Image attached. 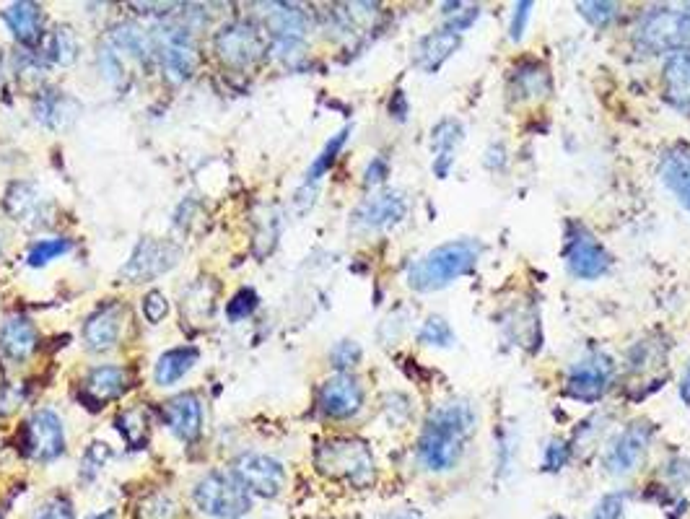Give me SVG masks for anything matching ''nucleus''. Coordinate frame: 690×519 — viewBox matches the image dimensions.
Returning <instances> with one entry per match:
<instances>
[{
  "label": "nucleus",
  "mask_w": 690,
  "mask_h": 519,
  "mask_svg": "<svg viewBox=\"0 0 690 519\" xmlns=\"http://www.w3.org/2000/svg\"><path fill=\"white\" fill-rule=\"evenodd\" d=\"M475 408L467 400L436 405L418 436V460L431 473H447L460 465L467 442L475 434Z\"/></svg>",
  "instance_id": "obj_1"
},
{
  "label": "nucleus",
  "mask_w": 690,
  "mask_h": 519,
  "mask_svg": "<svg viewBox=\"0 0 690 519\" xmlns=\"http://www.w3.org/2000/svg\"><path fill=\"white\" fill-rule=\"evenodd\" d=\"M483 244L475 239H452L423 255L408 268V286L418 294L447 289L457 278L473 273L478 265Z\"/></svg>",
  "instance_id": "obj_2"
},
{
  "label": "nucleus",
  "mask_w": 690,
  "mask_h": 519,
  "mask_svg": "<svg viewBox=\"0 0 690 519\" xmlns=\"http://www.w3.org/2000/svg\"><path fill=\"white\" fill-rule=\"evenodd\" d=\"M314 465L330 481L348 483L353 488H366L374 483V455L369 444L353 436H335L314 449Z\"/></svg>",
  "instance_id": "obj_3"
},
{
  "label": "nucleus",
  "mask_w": 690,
  "mask_h": 519,
  "mask_svg": "<svg viewBox=\"0 0 690 519\" xmlns=\"http://www.w3.org/2000/svg\"><path fill=\"white\" fill-rule=\"evenodd\" d=\"M636 47L649 55H675L690 52V8H657L646 13L644 21L636 29Z\"/></svg>",
  "instance_id": "obj_4"
},
{
  "label": "nucleus",
  "mask_w": 690,
  "mask_h": 519,
  "mask_svg": "<svg viewBox=\"0 0 690 519\" xmlns=\"http://www.w3.org/2000/svg\"><path fill=\"white\" fill-rule=\"evenodd\" d=\"M192 499H195L200 512L216 519H239L252 507L250 491L239 483L237 475L218 473V470L203 475L195 483Z\"/></svg>",
  "instance_id": "obj_5"
},
{
  "label": "nucleus",
  "mask_w": 690,
  "mask_h": 519,
  "mask_svg": "<svg viewBox=\"0 0 690 519\" xmlns=\"http://www.w3.org/2000/svg\"><path fill=\"white\" fill-rule=\"evenodd\" d=\"M563 260H566V268H569L571 276L579 278V281H597L613 265L605 244L592 231L584 229L582 224H576V221H571L569 229H566Z\"/></svg>",
  "instance_id": "obj_6"
},
{
  "label": "nucleus",
  "mask_w": 690,
  "mask_h": 519,
  "mask_svg": "<svg viewBox=\"0 0 690 519\" xmlns=\"http://www.w3.org/2000/svg\"><path fill=\"white\" fill-rule=\"evenodd\" d=\"M154 50L161 68L172 81L182 84L195 73L198 50L192 32L182 24H161L154 32Z\"/></svg>",
  "instance_id": "obj_7"
},
{
  "label": "nucleus",
  "mask_w": 690,
  "mask_h": 519,
  "mask_svg": "<svg viewBox=\"0 0 690 519\" xmlns=\"http://www.w3.org/2000/svg\"><path fill=\"white\" fill-rule=\"evenodd\" d=\"M652 434V423L646 421H636L626 426L605 449V457H602L605 473L615 475V478L631 475L644 462L649 444H652Z\"/></svg>",
  "instance_id": "obj_8"
},
{
  "label": "nucleus",
  "mask_w": 690,
  "mask_h": 519,
  "mask_svg": "<svg viewBox=\"0 0 690 519\" xmlns=\"http://www.w3.org/2000/svg\"><path fill=\"white\" fill-rule=\"evenodd\" d=\"M179 257H182V247L179 244L167 242V239L146 237L138 242L128 265L120 270V276L130 283L154 281V278L169 273L179 263Z\"/></svg>",
  "instance_id": "obj_9"
},
{
  "label": "nucleus",
  "mask_w": 690,
  "mask_h": 519,
  "mask_svg": "<svg viewBox=\"0 0 690 519\" xmlns=\"http://www.w3.org/2000/svg\"><path fill=\"white\" fill-rule=\"evenodd\" d=\"M615 366L610 361V356H602L595 353L589 356L587 361H579L569 369L566 374V387H563V395L571 400H579V403H597L602 400L610 385H613Z\"/></svg>",
  "instance_id": "obj_10"
},
{
  "label": "nucleus",
  "mask_w": 690,
  "mask_h": 519,
  "mask_svg": "<svg viewBox=\"0 0 690 519\" xmlns=\"http://www.w3.org/2000/svg\"><path fill=\"white\" fill-rule=\"evenodd\" d=\"M216 52L221 60L234 68H247L262 60V55L268 52L265 37L260 29L244 21H234V24L221 26V32L216 34Z\"/></svg>",
  "instance_id": "obj_11"
},
{
  "label": "nucleus",
  "mask_w": 690,
  "mask_h": 519,
  "mask_svg": "<svg viewBox=\"0 0 690 519\" xmlns=\"http://www.w3.org/2000/svg\"><path fill=\"white\" fill-rule=\"evenodd\" d=\"M234 475L239 478L250 494L262 496V499H275L283 491L286 483V470L275 457L257 455V452H247L234 462Z\"/></svg>",
  "instance_id": "obj_12"
},
{
  "label": "nucleus",
  "mask_w": 690,
  "mask_h": 519,
  "mask_svg": "<svg viewBox=\"0 0 690 519\" xmlns=\"http://www.w3.org/2000/svg\"><path fill=\"white\" fill-rule=\"evenodd\" d=\"M24 452L32 460L50 462L65 452V431L58 413L37 411L24 429Z\"/></svg>",
  "instance_id": "obj_13"
},
{
  "label": "nucleus",
  "mask_w": 690,
  "mask_h": 519,
  "mask_svg": "<svg viewBox=\"0 0 690 519\" xmlns=\"http://www.w3.org/2000/svg\"><path fill=\"white\" fill-rule=\"evenodd\" d=\"M408 216V200L400 190H382V193L366 198L353 211V226L364 231H382L397 226Z\"/></svg>",
  "instance_id": "obj_14"
},
{
  "label": "nucleus",
  "mask_w": 690,
  "mask_h": 519,
  "mask_svg": "<svg viewBox=\"0 0 690 519\" xmlns=\"http://www.w3.org/2000/svg\"><path fill=\"white\" fill-rule=\"evenodd\" d=\"M317 403H320V411L327 418H353L361 405H364V387L351 374H335L320 387V395H317Z\"/></svg>",
  "instance_id": "obj_15"
},
{
  "label": "nucleus",
  "mask_w": 690,
  "mask_h": 519,
  "mask_svg": "<svg viewBox=\"0 0 690 519\" xmlns=\"http://www.w3.org/2000/svg\"><path fill=\"white\" fill-rule=\"evenodd\" d=\"M161 416L182 442H195L203 431V405H200L198 395H192V392L167 400L161 408Z\"/></svg>",
  "instance_id": "obj_16"
},
{
  "label": "nucleus",
  "mask_w": 690,
  "mask_h": 519,
  "mask_svg": "<svg viewBox=\"0 0 690 519\" xmlns=\"http://www.w3.org/2000/svg\"><path fill=\"white\" fill-rule=\"evenodd\" d=\"M39 333L34 322L24 314H13L0 327V351L16 364H24L34 351H37Z\"/></svg>",
  "instance_id": "obj_17"
},
{
  "label": "nucleus",
  "mask_w": 690,
  "mask_h": 519,
  "mask_svg": "<svg viewBox=\"0 0 690 519\" xmlns=\"http://www.w3.org/2000/svg\"><path fill=\"white\" fill-rule=\"evenodd\" d=\"M659 180L678 198L680 206L690 213V148H670L659 161Z\"/></svg>",
  "instance_id": "obj_18"
},
{
  "label": "nucleus",
  "mask_w": 690,
  "mask_h": 519,
  "mask_svg": "<svg viewBox=\"0 0 690 519\" xmlns=\"http://www.w3.org/2000/svg\"><path fill=\"white\" fill-rule=\"evenodd\" d=\"M462 47V34L452 32V29H436V32L426 34L416 45V65L423 73H436L441 65L452 58L454 52Z\"/></svg>",
  "instance_id": "obj_19"
},
{
  "label": "nucleus",
  "mask_w": 690,
  "mask_h": 519,
  "mask_svg": "<svg viewBox=\"0 0 690 519\" xmlns=\"http://www.w3.org/2000/svg\"><path fill=\"white\" fill-rule=\"evenodd\" d=\"M130 387V372L122 366H96L84 382V398L94 403V408L117 400Z\"/></svg>",
  "instance_id": "obj_20"
},
{
  "label": "nucleus",
  "mask_w": 690,
  "mask_h": 519,
  "mask_svg": "<svg viewBox=\"0 0 690 519\" xmlns=\"http://www.w3.org/2000/svg\"><path fill=\"white\" fill-rule=\"evenodd\" d=\"M122 330V307L120 304H104L96 309L84 325V340L91 351H109L115 348Z\"/></svg>",
  "instance_id": "obj_21"
},
{
  "label": "nucleus",
  "mask_w": 690,
  "mask_h": 519,
  "mask_svg": "<svg viewBox=\"0 0 690 519\" xmlns=\"http://www.w3.org/2000/svg\"><path fill=\"white\" fill-rule=\"evenodd\" d=\"M265 26L273 34L275 42H301L309 32V16L299 6L288 3H270L265 6Z\"/></svg>",
  "instance_id": "obj_22"
},
{
  "label": "nucleus",
  "mask_w": 690,
  "mask_h": 519,
  "mask_svg": "<svg viewBox=\"0 0 690 519\" xmlns=\"http://www.w3.org/2000/svg\"><path fill=\"white\" fill-rule=\"evenodd\" d=\"M665 99L675 109L690 115V52H675L665 60Z\"/></svg>",
  "instance_id": "obj_23"
},
{
  "label": "nucleus",
  "mask_w": 690,
  "mask_h": 519,
  "mask_svg": "<svg viewBox=\"0 0 690 519\" xmlns=\"http://www.w3.org/2000/svg\"><path fill=\"white\" fill-rule=\"evenodd\" d=\"M465 141V128L460 120L447 117V120L436 122L431 130V148H434V174L439 180L449 177V169L454 164V148Z\"/></svg>",
  "instance_id": "obj_24"
},
{
  "label": "nucleus",
  "mask_w": 690,
  "mask_h": 519,
  "mask_svg": "<svg viewBox=\"0 0 690 519\" xmlns=\"http://www.w3.org/2000/svg\"><path fill=\"white\" fill-rule=\"evenodd\" d=\"M509 91H512L514 99L548 97V65H543L540 60H519L512 68V76H509Z\"/></svg>",
  "instance_id": "obj_25"
},
{
  "label": "nucleus",
  "mask_w": 690,
  "mask_h": 519,
  "mask_svg": "<svg viewBox=\"0 0 690 519\" xmlns=\"http://www.w3.org/2000/svg\"><path fill=\"white\" fill-rule=\"evenodd\" d=\"M3 21L21 45H37L42 39V8L37 3H13L3 13Z\"/></svg>",
  "instance_id": "obj_26"
},
{
  "label": "nucleus",
  "mask_w": 690,
  "mask_h": 519,
  "mask_svg": "<svg viewBox=\"0 0 690 519\" xmlns=\"http://www.w3.org/2000/svg\"><path fill=\"white\" fill-rule=\"evenodd\" d=\"M198 356L200 353L195 346H179V348H172V351H167V353H161L159 361H156V369H154L156 385H161V387L177 385L179 379L185 377L192 366L198 364Z\"/></svg>",
  "instance_id": "obj_27"
},
{
  "label": "nucleus",
  "mask_w": 690,
  "mask_h": 519,
  "mask_svg": "<svg viewBox=\"0 0 690 519\" xmlns=\"http://www.w3.org/2000/svg\"><path fill=\"white\" fill-rule=\"evenodd\" d=\"M109 42L122 52H130L133 58L138 60H154V34H148L146 29H141L138 24H117L112 32H109Z\"/></svg>",
  "instance_id": "obj_28"
},
{
  "label": "nucleus",
  "mask_w": 690,
  "mask_h": 519,
  "mask_svg": "<svg viewBox=\"0 0 690 519\" xmlns=\"http://www.w3.org/2000/svg\"><path fill=\"white\" fill-rule=\"evenodd\" d=\"M117 431L122 434V439L128 442L130 449H143L148 444V431H151V416H148V408L143 405H133V408H125V411L117 416Z\"/></svg>",
  "instance_id": "obj_29"
},
{
  "label": "nucleus",
  "mask_w": 690,
  "mask_h": 519,
  "mask_svg": "<svg viewBox=\"0 0 690 519\" xmlns=\"http://www.w3.org/2000/svg\"><path fill=\"white\" fill-rule=\"evenodd\" d=\"M42 58L55 65H71L78 55V39L71 26H55L42 42Z\"/></svg>",
  "instance_id": "obj_30"
},
{
  "label": "nucleus",
  "mask_w": 690,
  "mask_h": 519,
  "mask_svg": "<svg viewBox=\"0 0 690 519\" xmlns=\"http://www.w3.org/2000/svg\"><path fill=\"white\" fill-rule=\"evenodd\" d=\"M42 206V198H39L37 187L26 185V182H16V185L8 187L6 195V211L11 213L13 221H26L29 216L39 211Z\"/></svg>",
  "instance_id": "obj_31"
},
{
  "label": "nucleus",
  "mask_w": 690,
  "mask_h": 519,
  "mask_svg": "<svg viewBox=\"0 0 690 519\" xmlns=\"http://www.w3.org/2000/svg\"><path fill=\"white\" fill-rule=\"evenodd\" d=\"M348 135H351V128H343L340 133H335L330 141L325 143V148H322V154L314 159V164L309 167L307 172V180H304V187H314L317 182L325 177V172H330V167L335 164V159H338V154L343 151L345 141H348Z\"/></svg>",
  "instance_id": "obj_32"
},
{
  "label": "nucleus",
  "mask_w": 690,
  "mask_h": 519,
  "mask_svg": "<svg viewBox=\"0 0 690 519\" xmlns=\"http://www.w3.org/2000/svg\"><path fill=\"white\" fill-rule=\"evenodd\" d=\"M65 104H71V99H65L58 91H47L37 102V120H42L47 128H63L65 122L71 120V112L65 109Z\"/></svg>",
  "instance_id": "obj_33"
},
{
  "label": "nucleus",
  "mask_w": 690,
  "mask_h": 519,
  "mask_svg": "<svg viewBox=\"0 0 690 519\" xmlns=\"http://www.w3.org/2000/svg\"><path fill=\"white\" fill-rule=\"evenodd\" d=\"M454 330L444 317L439 314H431L429 320L423 322L421 330H418V343L431 348H452L454 346Z\"/></svg>",
  "instance_id": "obj_34"
},
{
  "label": "nucleus",
  "mask_w": 690,
  "mask_h": 519,
  "mask_svg": "<svg viewBox=\"0 0 690 519\" xmlns=\"http://www.w3.org/2000/svg\"><path fill=\"white\" fill-rule=\"evenodd\" d=\"M71 250H73L71 239H63V237L39 239L32 250H29V257H26V260H29V265H32V268H45L47 263H52V260H58V257L68 255Z\"/></svg>",
  "instance_id": "obj_35"
},
{
  "label": "nucleus",
  "mask_w": 690,
  "mask_h": 519,
  "mask_svg": "<svg viewBox=\"0 0 690 519\" xmlns=\"http://www.w3.org/2000/svg\"><path fill=\"white\" fill-rule=\"evenodd\" d=\"M576 8L592 26H607L618 19V6L605 3V0H589V3H579Z\"/></svg>",
  "instance_id": "obj_36"
},
{
  "label": "nucleus",
  "mask_w": 690,
  "mask_h": 519,
  "mask_svg": "<svg viewBox=\"0 0 690 519\" xmlns=\"http://www.w3.org/2000/svg\"><path fill=\"white\" fill-rule=\"evenodd\" d=\"M361 353L364 351H361L358 343H353V340H340V343H335L333 351H330V361H333V366L338 369V374H348L353 366H358Z\"/></svg>",
  "instance_id": "obj_37"
},
{
  "label": "nucleus",
  "mask_w": 690,
  "mask_h": 519,
  "mask_svg": "<svg viewBox=\"0 0 690 519\" xmlns=\"http://www.w3.org/2000/svg\"><path fill=\"white\" fill-rule=\"evenodd\" d=\"M589 519H626V494L613 491V494H605L595 504Z\"/></svg>",
  "instance_id": "obj_38"
},
{
  "label": "nucleus",
  "mask_w": 690,
  "mask_h": 519,
  "mask_svg": "<svg viewBox=\"0 0 690 519\" xmlns=\"http://www.w3.org/2000/svg\"><path fill=\"white\" fill-rule=\"evenodd\" d=\"M569 457H571L569 442H563V439H550L543 449V470H548V473H558V470L566 468Z\"/></svg>",
  "instance_id": "obj_39"
},
{
  "label": "nucleus",
  "mask_w": 690,
  "mask_h": 519,
  "mask_svg": "<svg viewBox=\"0 0 690 519\" xmlns=\"http://www.w3.org/2000/svg\"><path fill=\"white\" fill-rule=\"evenodd\" d=\"M141 517L143 519H174L177 517V507L174 501L164 494L148 496L141 504Z\"/></svg>",
  "instance_id": "obj_40"
},
{
  "label": "nucleus",
  "mask_w": 690,
  "mask_h": 519,
  "mask_svg": "<svg viewBox=\"0 0 690 519\" xmlns=\"http://www.w3.org/2000/svg\"><path fill=\"white\" fill-rule=\"evenodd\" d=\"M257 309V294L252 289H242L234 294V299H231L229 304H226V314H229V320H244V317H250L252 312Z\"/></svg>",
  "instance_id": "obj_41"
},
{
  "label": "nucleus",
  "mask_w": 690,
  "mask_h": 519,
  "mask_svg": "<svg viewBox=\"0 0 690 519\" xmlns=\"http://www.w3.org/2000/svg\"><path fill=\"white\" fill-rule=\"evenodd\" d=\"M141 309L143 317H146L151 325H156V322H161L169 314V299L161 294V291H148V294L143 296Z\"/></svg>",
  "instance_id": "obj_42"
},
{
  "label": "nucleus",
  "mask_w": 690,
  "mask_h": 519,
  "mask_svg": "<svg viewBox=\"0 0 690 519\" xmlns=\"http://www.w3.org/2000/svg\"><path fill=\"white\" fill-rule=\"evenodd\" d=\"M34 519H76V514H73V504L65 496H52L37 509Z\"/></svg>",
  "instance_id": "obj_43"
},
{
  "label": "nucleus",
  "mask_w": 690,
  "mask_h": 519,
  "mask_svg": "<svg viewBox=\"0 0 690 519\" xmlns=\"http://www.w3.org/2000/svg\"><path fill=\"white\" fill-rule=\"evenodd\" d=\"M530 13H532V3L527 0V3H517L514 6V13H512V24H509V37L514 39V42H519V39L524 37V29H527V21H530Z\"/></svg>",
  "instance_id": "obj_44"
},
{
  "label": "nucleus",
  "mask_w": 690,
  "mask_h": 519,
  "mask_svg": "<svg viewBox=\"0 0 690 519\" xmlns=\"http://www.w3.org/2000/svg\"><path fill=\"white\" fill-rule=\"evenodd\" d=\"M387 174H390V164H387V159H384V156H374V159L369 161L366 172H364V185L366 187L379 185V182H384V177H387Z\"/></svg>",
  "instance_id": "obj_45"
},
{
  "label": "nucleus",
  "mask_w": 690,
  "mask_h": 519,
  "mask_svg": "<svg viewBox=\"0 0 690 519\" xmlns=\"http://www.w3.org/2000/svg\"><path fill=\"white\" fill-rule=\"evenodd\" d=\"M107 457H109L107 444H102V442L89 444V449H86V455H84V468L89 470V473H96V470L102 468L104 462H107Z\"/></svg>",
  "instance_id": "obj_46"
},
{
  "label": "nucleus",
  "mask_w": 690,
  "mask_h": 519,
  "mask_svg": "<svg viewBox=\"0 0 690 519\" xmlns=\"http://www.w3.org/2000/svg\"><path fill=\"white\" fill-rule=\"evenodd\" d=\"M504 161H506V148L501 146V143H493V146L486 151V156H483V164H486L488 169L504 167Z\"/></svg>",
  "instance_id": "obj_47"
},
{
  "label": "nucleus",
  "mask_w": 690,
  "mask_h": 519,
  "mask_svg": "<svg viewBox=\"0 0 690 519\" xmlns=\"http://www.w3.org/2000/svg\"><path fill=\"white\" fill-rule=\"evenodd\" d=\"M102 68L107 71V78L109 81H117L120 78V71H122V65H120V60L115 58V52H109V50H104V55L102 58Z\"/></svg>",
  "instance_id": "obj_48"
},
{
  "label": "nucleus",
  "mask_w": 690,
  "mask_h": 519,
  "mask_svg": "<svg viewBox=\"0 0 690 519\" xmlns=\"http://www.w3.org/2000/svg\"><path fill=\"white\" fill-rule=\"evenodd\" d=\"M680 398H683V403L685 405H690V361L685 364V372H683V377H680Z\"/></svg>",
  "instance_id": "obj_49"
},
{
  "label": "nucleus",
  "mask_w": 690,
  "mask_h": 519,
  "mask_svg": "<svg viewBox=\"0 0 690 519\" xmlns=\"http://www.w3.org/2000/svg\"><path fill=\"white\" fill-rule=\"evenodd\" d=\"M384 519H421V514L410 512V509H400V512L387 514V517H384Z\"/></svg>",
  "instance_id": "obj_50"
},
{
  "label": "nucleus",
  "mask_w": 690,
  "mask_h": 519,
  "mask_svg": "<svg viewBox=\"0 0 690 519\" xmlns=\"http://www.w3.org/2000/svg\"><path fill=\"white\" fill-rule=\"evenodd\" d=\"M94 519H117V512H112V509H109V512H102V514H96V517Z\"/></svg>",
  "instance_id": "obj_51"
},
{
  "label": "nucleus",
  "mask_w": 690,
  "mask_h": 519,
  "mask_svg": "<svg viewBox=\"0 0 690 519\" xmlns=\"http://www.w3.org/2000/svg\"><path fill=\"white\" fill-rule=\"evenodd\" d=\"M548 519H566V517H561V514H550Z\"/></svg>",
  "instance_id": "obj_52"
}]
</instances>
